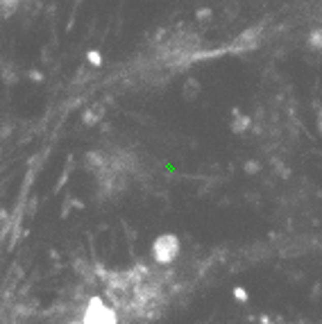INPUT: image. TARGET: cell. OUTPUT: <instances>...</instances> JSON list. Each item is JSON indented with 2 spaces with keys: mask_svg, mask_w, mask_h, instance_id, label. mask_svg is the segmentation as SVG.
<instances>
[{
  "mask_svg": "<svg viewBox=\"0 0 322 324\" xmlns=\"http://www.w3.org/2000/svg\"><path fill=\"white\" fill-rule=\"evenodd\" d=\"M116 322H118V315H116L114 308H109L102 302V297L89 299V306H86L82 324H116Z\"/></svg>",
  "mask_w": 322,
  "mask_h": 324,
  "instance_id": "obj_2",
  "label": "cell"
},
{
  "mask_svg": "<svg viewBox=\"0 0 322 324\" xmlns=\"http://www.w3.org/2000/svg\"><path fill=\"white\" fill-rule=\"evenodd\" d=\"M200 91V84L193 80V77H188L186 84H184V95H188V98H193V95H198Z\"/></svg>",
  "mask_w": 322,
  "mask_h": 324,
  "instance_id": "obj_8",
  "label": "cell"
},
{
  "mask_svg": "<svg viewBox=\"0 0 322 324\" xmlns=\"http://www.w3.org/2000/svg\"><path fill=\"white\" fill-rule=\"evenodd\" d=\"M245 172H259V163L256 161H247L245 163Z\"/></svg>",
  "mask_w": 322,
  "mask_h": 324,
  "instance_id": "obj_11",
  "label": "cell"
},
{
  "mask_svg": "<svg viewBox=\"0 0 322 324\" xmlns=\"http://www.w3.org/2000/svg\"><path fill=\"white\" fill-rule=\"evenodd\" d=\"M234 299H236V302H247V290L245 288H234Z\"/></svg>",
  "mask_w": 322,
  "mask_h": 324,
  "instance_id": "obj_10",
  "label": "cell"
},
{
  "mask_svg": "<svg viewBox=\"0 0 322 324\" xmlns=\"http://www.w3.org/2000/svg\"><path fill=\"white\" fill-rule=\"evenodd\" d=\"M261 30H263V25L247 27V30L243 32V34L238 37L236 41L227 48V50L229 52H247V50H252V48H256L259 41H261Z\"/></svg>",
  "mask_w": 322,
  "mask_h": 324,
  "instance_id": "obj_3",
  "label": "cell"
},
{
  "mask_svg": "<svg viewBox=\"0 0 322 324\" xmlns=\"http://www.w3.org/2000/svg\"><path fill=\"white\" fill-rule=\"evenodd\" d=\"M86 61H89V66H93V68H100L102 66V52L100 50H89L86 52Z\"/></svg>",
  "mask_w": 322,
  "mask_h": 324,
  "instance_id": "obj_7",
  "label": "cell"
},
{
  "mask_svg": "<svg viewBox=\"0 0 322 324\" xmlns=\"http://www.w3.org/2000/svg\"><path fill=\"white\" fill-rule=\"evenodd\" d=\"M100 118H102V107H100V104L93 107V109H86V114H84V123L86 125H95Z\"/></svg>",
  "mask_w": 322,
  "mask_h": 324,
  "instance_id": "obj_6",
  "label": "cell"
},
{
  "mask_svg": "<svg viewBox=\"0 0 322 324\" xmlns=\"http://www.w3.org/2000/svg\"><path fill=\"white\" fill-rule=\"evenodd\" d=\"M306 46H309L311 50H322V27H313V30L309 32Z\"/></svg>",
  "mask_w": 322,
  "mask_h": 324,
  "instance_id": "obj_5",
  "label": "cell"
},
{
  "mask_svg": "<svg viewBox=\"0 0 322 324\" xmlns=\"http://www.w3.org/2000/svg\"><path fill=\"white\" fill-rule=\"evenodd\" d=\"M252 125V118L247 114H241V111H234L232 114V129L236 134H245Z\"/></svg>",
  "mask_w": 322,
  "mask_h": 324,
  "instance_id": "obj_4",
  "label": "cell"
},
{
  "mask_svg": "<svg viewBox=\"0 0 322 324\" xmlns=\"http://www.w3.org/2000/svg\"><path fill=\"white\" fill-rule=\"evenodd\" d=\"M179 249H182V245H179V238L175 234H161L152 243V256L161 265L173 263L179 256Z\"/></svg>",
  "mask_w": 322,
  "mask_h": 324,
  "instance_id": "obj_1",
  "label": "cell"
},
{
  "mask_svg": "<svg viewBox=\"0 0 322 324\" xmlns=\"http://www.w3.org/2000/svg\"><path fill=\"white\" fill-rule=\"evenodd\" d=\"M211 16H213V12L209 7H200L198 12H195V18H198V21H202V23L211 21Z\"/></svg>",
  "mask_w": 322,
  "mask_h": 324,
  "instance_id": "obj_9",
  "label": "cell"
}]
</instances>
